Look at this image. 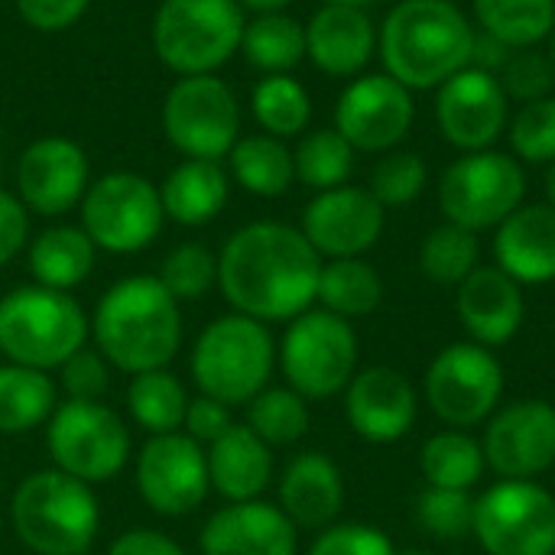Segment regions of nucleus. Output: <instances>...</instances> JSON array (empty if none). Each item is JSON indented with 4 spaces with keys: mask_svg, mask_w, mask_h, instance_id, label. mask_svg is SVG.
Here are the masks:
<instances>
[{
    "mask_svg": "<svg viewBox=\"0 0 555 555\" xmlns=\"http://www.w3.org/2000/svg\"><path fill=\"white\" fill-rule=\"evenodd\" d=\"M377 52V29L364 7L325 3L306 26V55L332 78L358 75Z\"/></svg>",
    "mask_w": 555,
    "mask_h": 555,
    "instance_id": "b1692460",
    "label": "nucleus"
},
{
    "mask_svg": "<svg viewBox=\"0 0 555 555\" xmlns=\"http://www.w3.org/2000/svg\"><path fill=\"white\" fill-rule=\"evenodd\" d=\"M475 501L472 491L426 488L416 498V520L436 540H465L475 533Z\"/></svg>",
    "mask_w": 555,
    "mask_h": 555,
    "instance_id": "37998d69",
    "label": "nucleus"
},
{
    "mask_svg": "<svg viewBox=\"0 0 555 555\" xmlns=\"http://www.w3.org/2000/svg\"><path fill=\"white\" fill-rule=\"evenodd\" d=\"M159 189L137 172H107L81 198L85 234L107 254H137L163 228Z\"/></svg>",
    "mask_w": 555,
    "mask_h": 555,
    "instance_id": "ddd939ff",
    "label": "nucleus"
},
{
    "mask_svg": "<svg viewBox=\"0 0 555 555\" xmlns=\"http://www.w3.org/2000/svg\"><path fill=\"white\" fill-rule=\"evenodd\" d=\"M485 462L507 481H533L555 465V406L546 400L507 403L485 433Z\"/></svg>",
    "mask_w": 555,
    "mask_h": 555,
    "instance_id": "a211bd4d",
    "label": "nucleus"
},
{
    "mask_svg": "<svg viewBox=\"0 0 555 555\" xmlns=\"http://www.w3.org/2000/svg\"><path fill=\"white\" fill-rule=\"evenodd\" d=\"M247 426L273 449L296 446L309 433V400H302L289 387L260 390L247 403Z\"/></svg>",
    "mask_w": 555,
    "mask_h": 555,
    "instance_id": "ea45409f",
    "label": "nucleus"
},
{
    "mask_svg": "<svg viewBox=\"0 0 555 555\" xmlns=\"http://www.w3.org/2000/svg\"><path fill=\"white\" fill-rule=\"evenodd\" d=\"M250 104H254V117L260 120V127L276 140L302 133L312 117L309 91L289 75H267L254 88Z\"/></svg>",
    "mask_w": 555,
    "mask_h": 555,
    "instance_id": "58836bf2",
    "label": "nucleus"
},
{
    "mask_svg": "<svg viewBox=\"0 0 555 555\" xmlns=\"http://www.w3.org/2000/svg\"><path fill=\"white\" fill-rule=\"evenodd\" d=\"M59 371H62V387H65L68 400L98 403L111 387V364L94 348H78Z\"/></svg>",
    "mask_w": 555,
    "mask_h": 555,
    "instance_id": "de8ad7c7",
    "label": "nucleus"
},
{
    "mask_svg": "<svg viewBox=\"0 0 555 555\" xmlns=\"http://www.w3.org/2000/svg\"><path fill=\"white\" fill-rule=\"evenodd\" d=\"M416 117L413 91L397 78L361 75L354 78L335 107V130L364 153H390L403 143Z\"/></svg>",
    "mask_w": 555,
    "mask_h": 555,
    "instance_id": "dca6fc26",
    "label": "nucleus"
},
{
    "mask_svg": "<svg viewBox=\"0 0 555 555\" xmlns=\"http://www.w3.org/2000/svg\"><path fill=\"white\" fill-rule=\"evenodd\" d=\"M276 364V345L263 322L231 312L215 319L192 348V377L198 390L228 406L250 403Z\"/></svg>",
    "mask_w": 555,
    "mask_h": 555,
    "instance_id": "423d86ee",
    "label": "nucleus"
},
{
    "mask_svg": "<svg viewBox=\"0 0 555 555\" xmlns=\"http://www.w3.org/2000/svg\"><path fill=\"white\" fill-rule=\"evenodd\" d=\"M429 169L420 153L410 150H390L371 172V195L384 208H403L413 205L426 189Z\"/></svg>",
    "mask_w": 555,
    "mask_h": 555,
    "instance_id": "a19ab883",
    "label": "nucleus"
},
{
    "mask_svg": "<svg viewBox=\"0 0 555 555\" xmlns=\"http://www.w3.org/2000/svg\"><path fill=\"white\" fill-rule=\"evenodd\" d=\"M498 267L520 286H543L555 280V208L520 205L494 234Z\"/></svg>",
    "mask_w": 555,
    "mask_h": 555,
    "instance_id": "393cba45",
    "label": "nucleus"
},
{
    "mask_svg": "<svg viewBox=\"0 0 555 555\" xmlns=\"http://www.w3.org/2000/svg\"><path fill=\"white\" fill-rule=\"evenodd\" d=\"M55 406L59 393L46 371L23 364L0 367V436H23L46 426Z\"/></svg>",
    "mask_w": 555,
    "mask_h": 555,
    "instance_id": "c756f323",
    "label": "nucleus"
},
{
    "mask_svg": "<svg viewBox=\"0 0 555 555\" xmlns=\"http://www.w3.org/2000/svg\"><path fill=\"white\" fill-rule=\"evenodd\" d=\"M309 555H397L393 540L371 524H332L325 527Z\"/></svg>",
    "mask_w": 555,
    "mask_h": 555,
    "instance_id": "49530a36",
    "label": "nucleus"
},
{
    "mask_svg": "<svg viewBox=\"0 0 555 555\" xmlns=\"http://www.w3.org/2000/svg\"><path fill=\"white\" fill-rule=\"evenodd\" d=\"M488 555H555V498L537 481H498L475 501V533Z\"/></svg>",
    "mask_w": 555,
    "mask_h": 555,
    "instance_id": "f8f14e48",
    "label": "nucleus"
},
{
    "mask_svg": "<svg viewBox=\"0 0 555 555\" xmlns=\"http://www.w3.org/2000/svg\"><path fill=\"white\" fill-rule=\"evenodd\" d=\"M527 195L524 166L498 150L459 156L439 179L442 215L468 231H488L507 221Z\"/></svg>",
    "mask_w": 555,
    "mask_h": 555,
    "instance_id": "9d476101",
    "label": "nucleus"
},
{
    "mask_svg": "<svg viewBox=\"0 0 555 555\" xmlns=\"http://www.w3.org/2000/svg\"><path fill=\"white\" fill-rule=\"evenodd\" d=\"M436 120L452 146L465 153H481L491 150L507 130L511 98L498 75L468 65L439 88Z\"/></svg>",
    "mask_w": 555,
    "mask_h": 555,
    "instance_id": "f3484780",
    "label": "nucleus"
},
{
    "mask_svg": "<svg viewBox=\"0 0 555 555\" xmlns=\"http://www.w3.org/2000/svg\"><path fill=\"white\" fill-rule=\"evenodd\" d=\"M237 3L247 10H257V13H280L289 0H237Z\"/></svg>",
    "mask_w": 555,
    "mask_h": 555,
    "instance_id": "5fc2aeb1",
    "label": "nucleus"
},
{
    "mask_svg": "<svg viewBox=\"0 0 555 555\" xmlns=\"http://www.w3.org/2000/svg\"><path fill=\"white\" fill-rule=\"evenodd\" d=\"M244 26L237 0H163L153 20V46L172 72L211 75L241 49Z\"/></svg>",
    "mask_w": 555,
    "mask_h": 555,
    "instance_id": "0eeeda50",
    "label": "nucleus"
},
{
    "mask_svg": "<svg viewBox=\"0 0 555 555\" xmlns=\"http://www.w3.org/2000/svg\"><path fill=\"white\" fill-rule=\"evenodd\" d=\"M0 491H3V478H0Z\"/></svg>",
    "mask_w": 555,
    "mask_h": 555,
    "instance_id": "052dcab7",
    "label": "nucleus"
},
{
    "mask_svg": "<svg viewBox=\"0 0 555 555\" xmlns=\"http://www.w3.org/2000/svg\"><path fill=\"white\" fill-rule=\"evenodd\" d=\"M91 332L81 306L49 286H20L0 299V351L10 364L52 371L62 367Z\"/></svg>",
    "mask_w": 555,
    "mask_h": 555,
    "instance_id": "39448f33",
    "label": "nucleus"
},
{
    "mask_svg": "<svg viewBox=\"0 0 555 555\" xmlns=\"http://www.w3.org/2000/svg\"><path fill=\"white\" fill-rule=\"evenodd\" d=\"M478 254H481L478 234L446 221L423 237L420 270L426 280L439 286H459L478 270Z\"/></svg>",
    "mask_w": 555,
    "mask_h": 555,
    "instance_id": "e433bc0d",
    "label": "nucleus"
},
{
    "mask_svg": "<svg viewBox=\"0 0 555 555\" xmlns=\"http://www.w3.org/2000/svg\"><path fill=\"white\" fill-rule=\"evenodd\" d=\"M202 555H296L299 527L276 507L257 501L228 504L198 533Z\"/></svg>",
    "mask_w": 555,
    "mask_h": 555,
    "instance_id": "4be33fe9",
    "label": "nucleus"
},
{
    "mask_svg": "<svg viewBox=\"0 0 555 555\" xmlns=\"http://www.w3.org/2000/svg\"><path fill=\"white\" fill-rule=\"evenodd\" d=\"M16 198L36 215H65L88 192L85 150L65 137H46L26 146L16 166Z\"/></svg>",
    "mask_w": 555,
    "mask_h": 555,
    "instance_id": "aec40b11",
    "label": "nucleus"
},
{
    "mask_svg": "<svg viewBox=\"0 0 555 555\" xmlns=\"http://www.w3.org/2000/svg\"><path fill=\"white\" fill-rule=\"evenodd\" d=\"M159 198L172 221L198 228L215 221L228 205V176L215 159H185L166 176Z\"/></svg>",
    "mask_w": 555,
    "mask_h": 555,
    "instance_id": "cd10ccee",
    "label": "nucleus"
},
{
    "mask_svg": "<svg viewBox=\"0 0 555 555\" xmlns=\"http://www.w3.org/2000/svg\"><path fill=\"white\" fill-rule=\"evenodd\" d=\"M397 555H429L426 550H406V553H397Z\"/></svg>",
    "mask_w": 555,
    "mask_h": 555,
    "instance_id": "bf43d9fd",
    "label": "nucleus"
},
{
    "mask_svg": "<svg viewBox=\"0 0 555 555\" xmlns=\"http://www.w3.org/2000/svg\"><path fill=\"white\" fill-rule=\"evenodd\" d=\"M16 10L33 29L59 33L81 20V13L88 10V0H16Z\"/></svg>",
    "mask_w": 555,
    "mask_h": 555,
    "instance_id": "8fccbe9b",
    "label": "nucleus"
},
{
    "mask_svg": "<svg viewBox=\"0 0 555 555\" xmlns=\"http://www.w3.org/2000/svg\"><path fill=\"white\" fill-rule=\"evenodd\" d=\"M46 449L59 472L85 485H101L124 472L130 459V433L101 400H65L46 423Z\"/></svg>",
    "mask_w": 555,
    "mask_h": 555,
    "instance_id": "1a4fd4ad",
    "label": "nucleus"
},
{
    "mask_svg": "<svg viewBox=\"0 0 555 555\" xmlns=\"http://www.w3.org/2000/svg\"><path fill=\"white\" fill-rule=\"evenodd\" d=\"M159 283L176 302H195L218 283V257L202 244H179L166 254Z\"/></svg>",
    "mask_w": 555,
    "mask_h": 555,
    "instance_id": "79ce46f5",
    "label": "nucleus"
},
{
    "mask_svg": "<svg viewBox=\"0 0 555 555\" xmlns=\"http://www.w3.org/2000/svg\"><path fill=\"white\" fill-rule=\"evenodd\" d=\"M94 250L98 247L85 234V228H72V224L49 228L29 244V273L39 286L68 293L91 276Z\"/></svg>",
    "mask_w": 555,
    "mask_h": 555,
    "instance_id": "c85d7f7f",
    "label": "nucleus"
},
{
    "mask_svg": "<svg viewBox=\"0 0 555 555\" xmlns=\"http://www.w3.org/2000/svg\"><path fill=\"white\" fill-rule=\"evenodd\" d=\"M280 367L302 400H328L358 374V335L348 319L309 309L296 315L280 345Z\"/></svg>",
    "mask_w": 555,
    "mask_h": 555,
    "instance_id": "6e6552de",
    "label": "nucleus"
},
{
    "mask_svg": "<svg viewBox=\"0 0 555 555\" xmlns=\"http://www.w3.org/2000/svg\"><path fill=\"white\" fill-rule=\"evenodd\" d=\"M511 146L524 163L550 166L555 159V98L530 101L517 111V117L507 124Z\"/></svg>",
    "mask_w": 555,
    "mask_h": 555,
    "instance_id": "c03bdc74",
    "label": "nucleus"
},
{
    "mask_svg": "<svg viewBox=\"0 0 555 555\" xmlns=\"http://www.w3.org/2000/svg\"><path fill=\"white\" fill-rule=\"evenodd\" d=\"M211 488L231 501H257L273 478V452L250 426H231L221 439H215L205 452Z\"/></svg>",
    "mask_w": 555,
    "mask_h": 555,
    "instance_id": "bb28decb",
    "label": "nucleus"
},
{
    "mask_svg": "<svg viewBox=\"0 0 555 555\" xmlns=\"http://www.w3.org/2000/svg\"><path fill=\"white\" fill-rule=\"evenodd\" d=\"M104 361L124 374L166 367L182 345V312L159 276L117 280L91 315Z\"/></svg>",
    "mask_w": 555,
    "mask_h": 555,
    "instance_id": "7ed1b4c3",
    "label": "nucleus"
},
{
    "mask_svg": "<svg viewBox=\"0 0 555 555\" xmlns=\"http://www.w3.org/2000/svg\"><path fill=\"white\" fill-rule=\"evenodd\" d=\"M345 507L341 468L322 452L296 455L280 481V511L306 530H325Z\"/></svg>",
    "mask_w": 555,
    "mask_h": 555,
    "instance_id": "a878e982",
    "label": "nucleus"
},
{
    "mask_svg": "<svg viewBox=\"0 0 555 555\" xmlns=\"http://www.w3.org/2000/svg\"><path fill=\"white\" fill-rule=\"evenodd\" d=\"M319 250L299 228L254 221L234 231L218 254V286L234 312L257 322H293L315 302Z\"/></svg>",
    "mask_w": 555,
    "mask_h": 555,
    "instance_id": "f257e3e1",
    "label": "nucleus"
},
{
    "mask_svg": "<svg viewBox=\"0 0 555 555\" xmlns=\"http://www.w3.org/2000/svg\"><path fill=\"white\" fill-rule=\"evenodd\" d=\"M325 3H348V7H371L377 0H325Z\"/></svg>",
    "mask_w": 555,
    "mask_h": 555,
    "instance_id": "4d7b16f0",
    "label": "nucleus"
},
{
    "mask_svg": "<svg viewBox=\"0 0 555 555\" xmlns=\"http://www.w3.org/2000/svg\"><path fill=\"white\" fill-rule=\"evenodd\" d=\"M163 130L189 159H221L234 150L241 107L234 91L215 75H182L163 104Z\"/></svg>",
    "mask_w": 555,
    "mask_h": 555,
    "instance_id": "9b49d317",
    "label": "nucleus"
},
{
    "mask_svg": "<svg viewBox=\"0 0 555 555\" xmlns=\"http://www.w3.org/2000/svg\"><path fill=\"white\" fill-rule=\"evenodd\" d=\"M416 413V390L393 367H367L345 387V416L364 442L390 446L403 439L413 429Z\"/></svg>",
    "mask_w": 555,
    "mask_h": 555,
    "instance_id": "412c9836",
    "label": "nucleus"
},
{
    "mask_svg": "<svg viewBox=\"0 0 555 555\" xmlns=\"http://www.w3.org/2000/svg\"><path fill=\"white\" fill-rule=\"evenodd\" d=\"M296 179L309 189L328 192L338 185H348V176L354 169V146L332 127V130H312L302 137L299 150L293 153Z\"/></svg>",
    "mask_w": 555,
    "mask_h": 555,
    "instance_id": "4c0bfd02",
    "label": "nucleus"
},
{
    "mask_svg": "<svg viewBox=\"0 0 555 555\" xmlns=\"http://www.w3.org/2000/svg\"><path fill=\"white\" fill-rule=\"evenodd\" d=\"M423 387L433 413L446 426L468 429L498 410L504 397V367L491 348L455 341L433 358Z\"/></svg>",
    "mask_w": 555,
    "mask_h": 555,
    "instance_id": "4468645a",
    "label": "nucleus"
},
{
    "mask_svg": "<svg viewBox=\"0 0 555 555\" xmlns=\"http://www.w3.org/2000/svg\"><path fill=\"white\" fill-rule=\"evenodd\" d=\"M241 52L254 68L267 75H286L306 55V26L286 13H260L244 26Z\"/></svg>",
    "mask_w": 555,
    "mask_h": 555,
    "instance_id": "c9c22d12",
    "label": "nucleus"
},
{
    "mask_svg": "<svg viewBox=\"0 0 555 555\" xmlns=\"http://www.w3.org/2000/svg\"><path fill=\"white\" fill-rule=\"evenodd\" d=\"M26 234H29L26 205L16 195H10V192L0 189V267L10 263L23 250Z\"/></svg>",
    "mask_w": 555,
    "mask_h": 555,
    "instance_id": "3c124183",
    "label": "nucleus"
},
{
    "mask_svg": "<svg viewBox=\"0 0 555 555\" xmlns=\"http://www.w3.org/2000/svg\"><path fill=\"white\" fill-rule=\"evenodd\" d=\"M546 205L555 208V159L546 166Z\"/></svg>",
    "mask_w": 555,
    "mask_h": 555,
    "instance_id": "6e6d98bb",
    "label": "nucleus"
},
{
    "mask_svg": "<svg viewBox=\"0 0 555 555\" xmlns=\"http://www.w3.org/2000/svg\"><path fill=\"white\" fill-rule=\"evenodd\" d=\"M315 299L322 302L325 312H335L348 322L364 319V315L377 312V306L384 302V280L361 257L328 260V263H322Z\"/></svg>",
    "mask_w": 555,
    "mask_h": 555,
    "instance_id": "7c9ffc66",
    "label": "nucleus"
},
{
    "mask_svg": "<svg viewBox=\"0 0 555 555\" xmlns=\"http://www.w3.org/2000/svg\"><path fill=\"white\" fill-rule=\"evenodd\" d=\"M498 78H501L511 101L530 104V101L550 98L555 81V65L550 52H540L537 46L533 49H514Z\"/></svg>",
    "mask_w": 555,
    "mask_h": 555,
    "instance_id": "a18cd8bd",
    "label": "nucleus"
},
{
    "mask_svg": "<svg viewBox=\"0 0 555 555\" xmlns=\"http://www.w3.org/2000/svg\"><path fill=\"white\" fill-rule=\"evenodd\" d=\"M384 205L371 195V189L338 185L319 192L302 211V234L319 250V257H361L384 234Z\"/></svg>",
    "mask_w": 555,
    "mask_h": 555,
    "instance_id": "6ab92c4d",
    "label": "nucleus"
},
{
    "mask_svg": "<svg viewBox=\"0 0 555 555\" xmlns=\"http://www.w3.org/2000/svg\"><path fill=\"white\" fill-rule=\"evenodd\" d=\"M485 449L475 436L462 429H446L426 439L420 452V472L429 488L449 491H472L485 475Z\"/></svg>",
    "mask_w": 555,
    "mask_h": 555,
    "instance_id": "2f4dec72",
    "label": "nucleus"
},
{
    "mask_svg": "<svg viewBox=\"0 0 555 555\" xmlns=\"http://www.w3.org/2000/svg\"><path fill=\"white\" fill-rule=\"evenodd\" d=\"M511 52H514L511 46H504L501 39H494V36H488V33H481V29H478V36H475V49H472V65H475V68H481V72L501 75V68L507 65Z\"/></svg>",
    "mask_w": 555,
    "mask_h": 555,
    "instance_id": "864d4df0",
    "label": "nucleus"
},
{
    "mask_svg": "<svg viewBox=\"0 0 555 555\" xmlns=\"http://www.w3.org/2000/svg\"><path fill=\"white\" fill-rule=\"evenodd\" d=\"M550 59H553V65H555V26H553V33H550Z\"/></svg>",
    "mask_w": 555,
    "mask_h": 555,
    "instance_id": "13d9d810",
    "label": "nucleus"
},
{
    "mask_svg": "<svg viewBox=\"0 0 555 555\" xmlns=\"http://www.w3.org/2000/svg\"><path fill=\"white\" fill-rule=\"evenodd\" d=\"M205 449L185 433L153 436L137 455V491L159 517H185L208 498Z\"/></svg>",
    "mask_w": 555,
    "mask_h": 555,
    "instance_id": "2eb2a0df",
    "label": "nucleus"
},
{
    "mask_svg": "<svg viewBox=\"0 0 555 555\" xmlns=\"http://www.w3.org/2000/svg\"><path fill=\"white\" fill-rule=\"evenodd\" d=\"M231 156V172L234 179L254 192V195H263V198H276L283 195L293 179H296V163H293V153L286 150L283 140L270 137V133H257V137H244L234 143V150L228 153Z\"/></svg>",
    "mask_w": 555,
    "mask_h": 555,
    "instance_id": "f704fd0d",
    "label": "nucleus"
},
{
    "mask_svg": "<svg viewBox=\"0 0 555 555\" xmlns=\"http://www.w3.org/2000/svg\"><path fill=\"white\" fill-rule=\"evenodd\" d=\"M10 520L20 543L36 555H85L98 537L101 511L91 485L42 468L20 481Z\"/></svg>",
    "mask_w": 555,
    "mask_h": 555,
    "instance_id": "20e7f679",
    "label": "nucleus"
},
{
    "mask_svg": "<svg viewBox=\"0 0 555 555\" xmlns=\"http://www.w3.org/2000/svg\"><path fill=\"white\" fill-rule=\"evenodd\" d=\"M182 426H185V436H192L198 446H211L215 439H221L234 426L231 406L202 393V397L189 400V410H185V423Z\"/></svg>",
    "mask_w": 555,
    "mask_h": 555,
    "instance_id": "09e8293b",
    "label": "nucleus"
},
{
    "mask_svg": "<svg viewBox=\"0 0 555 555\" xmlns=\"http://www.w3.org/2000/svg\"><path fill=\"white\" fill-rule=\"evenodd\" d=\"M107 555H185V550H182L172 537H166V533H159V530L137 527V530L120 533V537L111 543Z\"/></svg>",
    "mask_w": 555,
    "mask_h": 555,
    "instance_id": "603ef678",
    "label": "nucleus"
},
{
    "mask_svg": "<svg viewBox=\"0 0 555 555\" xmlns=\"http://www.w3.org/2000/svg\"><path fill=\"white\" fill-rule=\"evenodd\" d=\"M189 400L192 397H189L185 384L176 374H169L166 367L133 374V380L127 387V410H130L133 423L143 426L150 436L179 433L185 423Z\"/></svg>",
    "mask_w": 555,
    "mask_h": 555,
    "instance_id": "473e14b6",
    "label": "nucleus"
},
{
    "mask_svg": "<svg viewBox=\"0 0 555 555\" xmlns=\"http://www.w3.org/2000/svg\"><path fill=\"white\" fill-rule=\"evenodd\" d=\"M475 36V23L452 0H403L387 13L377 49L390 78L426 91L472 65Z\"/></svg>",
    "mask_w": 555,
    "mask_h": 555,
    "instance_id": "f03ea898",
    "label": "nucleus"
},
{
    "mask_svg": "<svg viewBox=\"0 0 555 555\" xmlns=\"http://www.w3.org/2000/svg\"><path fill=\"white\" fill-rule=\"evenodd\" d=\"M481 33L511 49H533L550 39L555 26V0H472Z\"/></svg>",
    "mask_w": 555,
    "mask_h": 555,
    "instance_id": "72a5a7b5",
    "label": "nucleus"
},
{
    "mask_svg": "<svg viewBox=\"0 0 555 555\" xmlns=\"http://www.w3.org/2000/svg\"><path fill=\"white\" fill-rule=\"evenodd\" d=\"M459 319L475 345L498 348L507 345L524 325V289L501 267H478L465 283H459Z\"/></svg>",
    "mask_w": 555,
    "mask_h": 555,
    "instance_id": "5701e85b",
    "label": "nucleus"
}]
</instances>
